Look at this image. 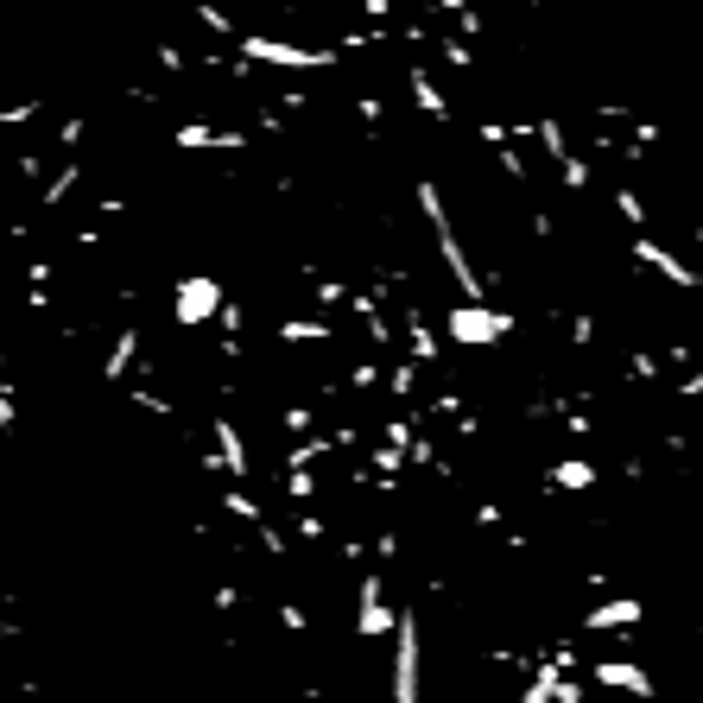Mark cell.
<instances>
[{
    "label": "cell",
    "mask_w": 703,
    "mask_h": 703,
    "mask_svg": "<svg viewBox=\"0 0 703 703\" xmlns=\"http://www.w3.org/2000/svg\"><path fill=\"white\" fill-rule=\"evenodd\" d=\"M519 330V317L507 304H450L444 311V336L450 349H476V355H494L507 336Z\"/></svg>",
    "instance_id": "1"
},
{
    "label": "cell",
    "mask_w": 703,
    "mask_h": 703,
    "mask_svg": "<svg viewBox=\"0 0 703 703\" xmlns=\"http://www.w3.org/2000/svg\"><path fill=\"white\" fill-rule=\"evenodd\" d=\"M223 298H228L223 279L190 273V279H178V286H172V324H178V330H203V324H216Z\"/></svg>",
    "instance_id": "2"
}]
</instances>
